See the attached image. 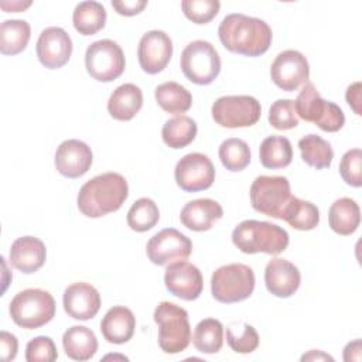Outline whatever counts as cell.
<instances>
[{
    "instance_id": "1",
    "label": "cell",
    "mask_w": 362,
    "mask_h": 362,
    "mask_svg": "<svg viewBox=\"0 0 362 362\" xmlns=\"http://www.w3.org/2000/svg\"><path fill=\"white\" fill-rule=\"evenodd\" d=\"M218 35L228 51L246 57L264 54L273 38L272 28L266 21L240 13L225 16L219 24Z\"/></svg>"
},
{
    "instance_id": "2",
    "label": "cell",
    "mask_w": 362,
    "mask_h": 362,
    "mask_svg": "<svg viewBox=\"0 0 362 362\" xmlns=\"http://www.w3.org/2000/svg\"><path fill=\"white\" fill-rule=\"evenodd\" d=\"M129 195V185L119 173H105L86 181L76 198L79 211L88 218H100L117 211Z\"/></svg>"
},
{
    "instance_id": "3",
    "label": "cell",
    "mask_w": 362,
    "mask_h": 362,
    "mask_svg": "<svg viewBox=\"0 0 362 362\" xmlns=\"http://www.w3.org/2000/svg\"><path fill=\"white\" fill-rule=\"evenodd\" d=\"M232 242L247 255H279L288 246V233L279 225L247 219L233 229Z\"/></svg>"
},
{
    "instance_id": "4",
    "label": "cell",
    "mask_w": 362,
    "mask_h": 362,
    "mask_svg": "<svg viewBox=\"0 0 362 362\" xmlns=\"http://www.w3.org/2000/svg\"><path fill=\"white\" fill-rule=\"evenodd\" d=\"M154 321L158 325V345L163 352L174 355L182 352L191 342V325L188 313L170 301H161L154 310Z\"/></svg>"
},
{
    "instance_id": "5",
    "label": "cell",
    "mask_w": 362,
    "mask_h": 362,
    "mask_svg": "<svg viewBox=\"0 0 362 362\" xmlns=\"http://www.w3.org/2000/svg\"><path fill=\"white\" fill-rule=\"evenodd\" d=\"M8 311L16 325L25 329H35L54 318L55 300L45 290L25 288L14 296Z\"/></svg>"
},
{
    "instance_id": "6",
    "label": "cell",
    "mask_w": 362,
    "mask_h": 362,
    "mask_svg": "<svg viewBox=\"0 0 362 362\" xmlns=\"http://www.w3.org/2000/svg\"><path fill=\"white\" fill-rule=\"evenodd\" d=\"M294 107L303 120L317 124L324 132L335 133L345 124L342 109L337 103L322 99L311 82L304 83L294 100Z\"/></svg>"
},
{
    "instance_id": "7",
    "label": "cell",
    "mask_w": 362,
    "mask_h": 362,
    "mask_svg": "<svg viewBox=\"0 0 362 362\" xmlns=\"http://www.w3.org/2000/svg\"><path fill=\"white\" fill-rule=\"evenodd\" d=\"M255 273L242 263H230L216 269L211 277L212 297L223 304L246 300L255 290Z\"/></svg>"
},
{
    "instance_id": "8",
    "label": "cell",
    "mask_w": 362,
    "mask_h": 362,
    "mask_svg": "<svg viewBox=\"0 0 362 362\" xmlns=\"http://www.w3.org/2000/svg\"><path fill=\"white\" fill-rule=\"evenodd\" d=\"M181 71L197 85L212 83L221 72V58L215 47L204 40L189 42L181 52Z\"/></svg>"
},
{
    "instance_id": "9",
    "label": "cell",
    "mask_w": 362,
    "mask_h": 362,
    "mask_svg": "<svg viewBox=\"0 0 362 362\" xmlns=\"http://www.w3.org/2000/svg\"><path fill=\"white\" fill-rule=\"evenodd\" d=\"M290 182L281 175H259L250 185V204L256 212L281 219L291 198Z\"/></svg>"
},
{
    "instance_id": "10",
    "label": "cell",
    "mask_w": 362,
    "mask_h": 362,
    "mask_svg": "<svg viewBox=\"0 0 362 362\" xmlns=\"http://www.w3.org/2000/svg\"><path fill=\"white\" fill-rule=\"evenodd\" d=\"M260 102L249 95L222 96L212 105V119L228 129L253 126L260 119Z\"/></svg>"
},
{
    "instance_id": "11",
    "label": "cell",
    "mask_w": 362,
    "mask_h": 362,
    "mask_svg": "<svg viewBox=\"0 0 362 362\" xmlns=\"http://www.w3.org/2000/svg\"><path fill=\"white\" fill-rule=\"evenodd\" d=\"M126 59L120 45L112 40L92 42L85 52L88 74L99 82H112L124 71Z\"/></svg>"
},
{
    "instance_id": "12",
    "label": "cell",
    "mask_w": 362,
    "mask_h": 362,
    "mask_svg": "<svg viewBox=\"0 0 362 362\" xmlns=\"http://www.w3.org/2000/svg\"><path fill=\"white\" fill-rule=\"evenodd\" d=\"M192 252V242L174 228H165L150 238L146 246L147 257L157 266L187 260Z\"/></svg>"
},
{
    "instance_id": "13",
    "label": "cell",
    "mask_w": 362,
    "mask_h": 362,
    "mask_svg": "<svg viewBox=\"0 0 362 362\" xmlns=\"http://www.w3.org/2000/svg\"><path fill=\"white\" fill-rule=\"evenodd\" d=\"M174 178L177 185L185 192L204 191L215 181V167L208 156L189 153L178 160Z\"/></svg>"
},
{
    "instance_id": "14",
    "label": "cell",
    "mask_w": 362,
    "mask_h": 362,
    "mask_svg": "<svg viewBox=\"0 0 362 362\" xmlns=\"http://www.w3.org/2000/svg\"><path fill=\"white\" fill-rule=\"evenodd\" d=\"M270 78L277 88L286 92L297 90L308 82V61L300 51L286 49L274 58L270 66Z\"/></svg>"
},
{
    "instance_id": "15",
    "label": "cell",
    "mask_w": 362,
    "mask_h": 362,
    "mask_svg": "<svg viewBox=\"0 0 362 362\" xmlns=\"http://www.w3.org/2000/svg\"><path fill=\"white\" fill-rule=\"evenodd\" d=\"M137 57L141 69L154 75L161 72L173 57V41L161 30H151L143 34L137 47Z\"/></svg>"
},
{
    "instance_id": "16",
    "label": "cell",
    "mask_w": 362,
    "mask_h": 362,
    "mask_svg": "<svg viewBox=\"0 0 362 362\" xmlns=\"http://www.w3.org/2000/svg\"><path fill=\"white\" fill-rule=\"evenodd\" d=\"M164 283L173 296L185 301L197 300L204 288V279L199 269L185 260L174 262L167 266Z\"/></svg>"
},
{
    "instance_id": "17",
    "label": "cell",
    "mask_w": 362,
    "mask_h": 362,
    "mask_svg": "<svg viewBox=\"0 0 362 362\" xmlns=\"http://www.w3.org/2000/svg\"><path fill=\"white\" fill-rule=\"evenodd\" d=\"M37 57L48 69L64 66L72 54V40L61 27H48L41 31L37 40Z\"/></svg>"
},
{
    "instance_id": "18",
    "label": "cell",
    "mask_w": 362,
    "mask_h": 362,
    "mask_svg": "<svg viewBox=\"0 0 362 362\" xmlns=\"http://www.w3.org/2000/svg\"><path fill=\"white\" fill-rule=\"evenodd\" d=\"M93 154L90 147L76 139L62 141L55 151V168L66 178H79L92 165Z\"/></svg>"
},
{
    "instance_id": "19",
    "label": "cell",
    "mask_w": 362,
    "mask_h": 362,
    "mask_svg": "<svg viewBox=\"0 0 362 362\" xmlns=\"http://www.w3.org/2000/svg\"><path fill=\"white\" fill-rule=\"evenodd\" d=\"M62 304L69 317L86 321L98 314L100 308V294L89 283H74L65 288Z\"/></svg>"
},
{
    "instance_id": "20",
    "label": "cell",
    "mask_w": 362,
    "mask_h": 362,
    "mask_svg": "<svg viewBox=\"0 0 362 362\" xmlns=\"http://www.w3.org/2000/svg\"><path fill=\"white\" fill-rule=\"evenodd\" d=\"M264 283L269 293L280 298H287L298 290L301 274L298 267L291 262L274 257L264 269Z\"/></svg>"
},
{
    "instance_id": "21",
    "label": "cell",
    "mask_w": 362,
    "mask_h": 362,
    "mask_svg": "<svg viewBox=\"0 0 362 362\" xmlns=\"http://www.w3.org/2000/svg\"><path fill=\"white\" fill-rule=\"evenodd\" d=\"M8 259L13 267L21 273L31 274L44 266L47 249L41 239L34 236H21L13 242Z\"/></svg>"
},
{
    "instance_id": "22",
    "label": "cell",
    "mask_w": 362,
    "mask_h": 362,
    "mask_svg": "<svg viewBox=\"0 0 362 362\" xmlns=\"http://www.w3.org/2000/svg\"><path fill=\"white\" fill-rule=\"evenodd\" d=\"M222 216L223 209L219 202L211 198H199L184 205L180 214V221L191 230L204 232L209 230Z\"/></svg>"
},
{
    "instance_id": "23",
    "label": "cell",
    "mask_w": 362,
    "mask_h": 362,
    "mask_svg": "<svg viewBox=\"0 0 362 362\" xmlns=\"http://www.w3.org/2000/svg\"><path fill=\"white\" fill-rule=\"evenodd\" d=\"M136 328V317L130 308L123 305L112 307L100 321L103 338L110 344H124L132 339Z\"/></svg>"
},
{
    "instance_id": "24",
    "label": "cell",
    "mask_w": 362,
    "mask_h": 362,
    "mask_svg": "<svg viewBox=\"0 0 362 362\" xmlns=\"http://www.w3.org/2000/svg\"><path fill=\"white\" fill-rule=\"evenodd\" d=\"M143 106V92L134 83H123L117 86L109 100L107 112L109 115L120 122L132 120Z\"/></svg>"
},
{
    "instance_id": "25",
    "label": "cell",
    "mask_w": 362,
    "mask_h": 362,
    "mask_svg": "<svg viewBox=\"0 0 362 362\" xmlns=\"http://www.w3.org/2000/svg\"><path fill=\"white\" fill-rule=\"evenodd\" d=\"M65 355L74 361H89L98 351V339L93 331L83 325H74L62 335Z\"/></svg>"
},
{
    "instance_id": "26",
    "label": "cell",
    "mask_w": 362,
    "mask_h": 362,
    "mask_svg": "<svg viewBox=\"0 0 362 362\" xmlns=\"http://www.w3.org/2000/svg\"><path fill=\"white\" fill-rule=\"evenodd\" d=\"M328 221L331 229L342 236L352 235L361 222V209L355 199L344 197L329 206Z\"/></svg>"
},
{
    "instance_id": "27",
    "label": "cell",
    "mask_w": 362,
    "mask_h": 362,
    "mask_svg": "<svg viewBox=\"0 0 362 362\" xmlns=\"http://www.w3.org/2000/svg\"><path fill=\"white\" fill-rule=\"evenodd\" d=\"M106 10L99 1H81L76 4L72 21L75 30L82 35H93L106 24Z\"/></svg>"
},
{
    "instance_id": "28",
    "label": "cell",
    "mask_w": 362,
    "mask_h": 362,
    "mask_svg": "<svg viewBox=\"0 0 362 362\" xmlns=\"http://www.w3.org/2000/svg\"><path fill=\"white\" fill-rule=\"evenodd\" d=\"M154 96L158 106L173 115L185 113L192 105V95L189 90L173 81L160 83L154 90Z\"/></svg>"
},
{
    "instance_id": "29",
    "label": "cell",
    "mask_w": 362,
    "mask_h": 362,
    "mask_svg": "<svg viewBox=\"0 0 362 362\" xmlns=\"http://www.w3.org/2000/svg\"><path fill=\"white\" fill-rule=\"evenodd\" d=\"M259 157L264 168H284L293 160L291 143L283 136H269L259 147Z\"/></svg>"
},
{
    "instance_id": "30",
    "label": "cell",
    "mask_w": 362,
    "mask_h": 362,
    "mask_svg": "<svg viewBox=\"0 0 362 362\" xmlns=\"http://www.w3.org/2000/svg\"><path fill=\"white\" fill-rule=\"evenodd\" d=\"M31 37V27L25 20H4L0 25V52L16 55L25 49Z\"/></svg>"
},
{
    "instance_id": "31",
    "label": "cell",
    "mask_w": 362,
    "mask_h": 362,
    "mask_svg": "<svg viewBox=\"0 0 362 362\" xmlns=\"http://www.w3.org/2000/svg\"><path fill=\"white\" fill-rule=\"evenodd\" d=\"M281 219L297 230H311L320 223V211L313 202L291 197Z\"/></svg>"
},
{
    "instance_id": "32",
    "label": "cell",
    "mask_w": 362,
    "mask_h": 362,
    "mask_svg": "<svg viewBox=\"0 0 362 362\" xmlns=\"http://www.w3.org/2000/svg\"><path fill=\"white\" fill-rule=\"evenodd\" d=\"M197 132L198 127L195 120L180 115L164 123L161 129V137L170 148H182L194 141Z\"/></svg>"
},
{
    "instance_id": "33",
    "label": "cell",
    "mask_w": 362,
    "mask_h": 362,
    "mask_svg": "<svg viewBox=\"0 0 362 362\" xmlns=\"http://www.w3.org/2000/svg\"><path fill=\"white\" fill-rule=\"evenodd\" d=\"M301 158L310 167L317 170L328 168L334 158L331 144L317 134H307L298 140Z\"/></svg>"
},
{
    "instance_id": "34",
    "label": "cell",
    "mask_w": 362,
    "mask_h": 362,
    "mask_svg": "<svg viewBox=\"0 0 362 362\" xmlns=\"http://www.w3.org/2000/svg\"><path fill=\"white\" fill-rule=\"evenodd\" d=\"M192 342L202 354H216L223 345V325L219 320L205 318L194 329Z\"/></svg>"
},
{
    "instance_id": "35",
    "label": "cell",
    "mask_w": 362,
    "mask_h": 362,
    "mask_svg": "<svg viewBox=\"0 0 362 362\" xmlns=\"http://www.w3.org/2000/svg\"><path fill=\"white\" fill-rule=\"evenodd\" d=\"M222 165L229 171H242L250 163V148L247 143L238 137L226 139L221 143L218 150Z\"/></svg>"
},
{
    "instance_id": "36",
    "label": "cell",
    "mask_w": 362,
    "mask_h": 362,
    "mask_svg": "<svg viewBox=\"0 0 362 362\" xmlns=\"http://www.w3.org/2000/svg\"><path fill=\"white\" fill-rule=\"evenodd\" d=\"M160 219L157 204L150 198L137 199L127 212V225L134 232H147L156 226Z\"/></svg>"
},
{
    "instance_id": "37",
    "label": "cell",
    "mask_w": 362,
    "mask_h": 362,
    "mask_svg": "<svg viewBox=\"0 0 362 362\" xmlns=\"http://www.w3.org/2000/svg\"><path fill=\"white\" fill-rule=\"evenodd\" d=\"M226 341L232 351L250 354L259 346V334L247 322H233L226 328Z\"/></svg>"
},
{
    "instance_id": "38",
    "label": "cell",
    "mask_w": 362,
    "mask_h": 362,
    "mask_svg": "<svg viewBox=\"0 0 362 362\" xmlns=\"http://www.w3.org/2000/svg\"><path fill=\"white\" fill-rule=\"evenodd\" d=\"M269 123L277 130H288L298 126V117L291 99H277L269 109Z\"/></svg>"
},
{
    "instance_id": "39",
    "label": "cell",
    "mask_w": 362,
    "mask_h": 362,
    "mask_svg": "<svg viewBox=\"0 0 362 362\" xmlns=\"http://www.w3.org/2000/svg\"><path fill=\"white\" fill-rule=\"evenodd\" d=\"M181 8L189 21L195 24H206L216 17L221 3L218 0H184Z\"/></svg>"
},
{
    "instance_id": "40",
    "label": "cell",
    "mask_w": 362,
    "mask_h": 362,
    "mask_svg": "<svg viewBox=\"0 0 362 362\" xmlns=\"http://www.w3.org/2000/svg\"><path fill=\"white\" fill-rule=\"evenodd\" d=\"M339 175L351 187L362 185V151L361 148L348 150L339 161Z\"/></svg>"
},
{
    "instance_id": "41",
    "label": "cell",
    "mask_w": 362,
    "mask_h": 362,
    "mask_svg": "<svg viewBox=\"0 0 362 362\" xmlns=\"http://www.w3.org/2000/svg\"><path fill=\"white\" fill-rule=\"evenodd\" d=\"M57 358V346L49 337H35L27 344L25 359L28 362H52Z\"/></svg>"
},
{
    "instance_id": "42",
    "label": "cell",
    "mask_w": 362,
    "mask_h": 362,
    "mask_svg": "<svg viewBox=\"0 0 362 362\" xmlns=\"http://www.w3.org/2000/svg\"><path fill=\"white\" fill-rule=\"evenodd\" d=\"M17 349H18V341L17 338L7 332V331H1L0 332V351H1V359L8 362L13 361L17 355Z\"/></svg>"
},
{
    "instance_id": "43",
    "label": "cell",
    "mask_w": 362,
    "mask_h": 362,
    "mask_svg": "<svg viewBox=\"0 0 362 362\" xmlns=\"http://www.w3.org/2000/svg\"><path fill=\"white\" fill-rule=\"evenodd\" d=\"M147 6V0H123V1H112V7L117 14L132 17L143 11Z\"/></svg>"
},
{
    "instance_id": "44",
    "label": "cell",
    "mask_w": 362,
    "mask_h": 362,
    "mask_svg": "<svg viewBox=\"0 0 362 362\" xmlns=\"http://www.w3.org/2000/svg\"><path fill=\"white\" fill-rule=\"evenodd\" d=\"M345 99L348 105L352 107L355 115L361 116V82H355L348 86Z\"/></svg>"
},
{
    "instance_id": "45",
    "label": "cell",
    "mask_w": 362,
    "mask_h": 362,
    "mask_svg": "<svg viewBox=\"0 0 362 362\" xmlns=\"http://www.w3.org/2000/svg\"><path fill=\"white\" fill-rule=\"evenodd\" d=\"M344 361H361V339L346 344L344 349Z\"/></svg>"
},
{
    "instance_id": "46",
    "label": "cell",
    "mask_w": 362,
    "mask_h": 362,
    "mask_svg": "<svg viewBox=\"0 0 362 362\" xmlns=\"http://www.w3.org/2000/svg\"><path fill=\"white\" fill-rule=\"evenodd\" d=\"M30 6H31V1H25V3H23V1H11V3L1 1V3H0V7H1L4 11H7V13H10V11H14V13L23 11L24 8H27V7H30Z\"/></svg>"
},
{
    "instance_id": "47",
    "label": "cell",
    "mask_w": 362,
    "mask_h": 362,
    "mask_svg": "<svg viewBox=\"0 0 362 362\" xmlns=\"http://www.w3.org/2000/svg\"><path fill=\"white\" fill-rule=\"evenodd\" d=\"M301 361H334L332 356H329L328 354H324L322 351H310L308 354H304L301 356Z\"/></svg>"
}]
</instances>
